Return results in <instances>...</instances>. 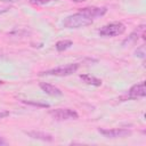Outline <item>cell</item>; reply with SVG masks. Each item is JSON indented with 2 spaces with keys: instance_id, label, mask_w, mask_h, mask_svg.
Here are the masks:
<instances>
[{
  "instance_id": "obj_14",
  "label": "cell",
  "mask_w": 146,
  "mask_h": 146,
  "mask_svg": "<svg viewBox=\"0 0 146 146\" xmlns=\"http://www.w3.org/2000/svg\"><path fill=\"white\" fill-rule=\"evenodd\" d=\"M51 1H58V0H30V2L33 5H46Z\"/></svg>"
},
{
  "instance_id": "obj_19",
  "label": "cell",
  "mask_w": 146,
  "mask_h": 146,
  "mask_svg": "<svg viewBox=\"0 0 146 146\" xmlns=\"http://www.w3.org/2000/svg\"><path fill=\"white\" fill-rule=\"evenodd\" d=\"M74 2H83V1H86V0H73Z\"/></svg>"
},
{
  "instance_id": "obj_17",
  "label": "cell",
  "mask_w": 146,
  "mask_h": 146,
  "mask_svg": "<svg viewBox=\"0 0 146 146\" xmlns=\"http://www.w3.org/2000/svg\"><path fill=\"white\" fill-rule=\"evenodd\" d=\"M3 145H7V141L2 137H0V146H3Z\"/></svg>"
},
{
  "instance_id": "obj_15",
  "label": "cell",
  "mask_w": 146,
  "mask_h": 146,
  "mask_svg": "<svg viewBox=\"0 0 146 146\" xmlns=\"http://www.w3.org/2000/svg\"><path fill=\"white\" fill-rule=\"evenodd\" d=\"M136 56L140 57V58H144L145 57V49H144V46L139 47L137 50H136Z\"/></svg>"
},
{
  "instance_id": "obj_16",
  "label": "cell",
  "mask_w": 146,
  "mask_h": 146,
  "mask_svg": "<svg viewBox=\"0 0 146 146\" xmlns=\"http://www.w3.org/2000/svg\"><path fill=\"white\" fill-rule=\"evenodd\" d=\"M7 116H9V112L8 111H0V120L1 119H5Z\"/></svg>"
},
{
  "instance_id": "obj_8",
  "label": "cell",
  "mask_w": 146,
  "mask_h": 146,
  "mask_svg": "<svg viewBox=\"0 0 146 146\" xmlns=\"http://www.w3.org/2000/svg\"><path fill=\"white\" fill-rule=\"evenodd\" d=\"M40 88L42 89L43 92H46L47 95L49 96H52V97H59L63 95V92L55 86L50 84V83H47V82H41L40 83Z\"/></svg>"
},
{
  "instance_id": "obj_18",
  "label": "cell",
  "mask_w": 146,
  "mask_h": 146,
  "mask_svg": "<svg viewBox=\"0 0 146 146\" xmlns=\"http://www.w3.org/2000/svg\"><path fill=\"white\" fill-rule=\"evenodd\" d=\"M0 1H3V2H14L16 0H0Z\"/></svg>"
},
{
  "instance_id": "obj_5",
  "label": "cell",
  "mask_w": 146,
  "mask_h": 146,
  "mask_svg": "<svg viewBox=\"0 0 146 146\" xmlns=\"http://www.w3.org/2000/svg\"><path fill=\"white\" fill-rule=\"evenodd\" d=\"M99 133H102L106 138H124L131 135V130L125 128H115V129H98Z\"/></svg>"
},
{
  "instance_id": "obj_3",
  "label": "cell",
  "mask_w": 146,
  "mask_h": 146,
  "mask_svg": "<svg viewBox=\"0 0 146 146\" xmlns=\"http://www.w3.org/2000/svg\"><path fill=\"white\" fill-rule=\"evenodd\" d=\"M79 68V64L74 63V64H67V65H63V66H58L48 71L42 72V75H56V76H66V75H71L74 72H76Z\"/></svg>"
},
{
  "instance_id": "obj_1",
  "label": "cell",
  "mask_w": 146,
  "mask_h": 146,
  "mask_svg": "<svg viewBox=\"0 0 146 146\" xmlns=\"http://www.w3.org/2000/svg\"><path fill=\"white\" fill-rule=\"evenodd\" d=\"M91 24H92V19L81 13H76L71 16H67L63 21V25L66 29H80V27L89 26Z\"/></svg>"
},
{
  "instance_id": "obj_7",
  "label": "cell",
  "mask_w": 146,
  "mask_h": 146,
  "mask_svg": "<svg viewBox=\"0 0 146 146\" xmlns=\"http://www.w3.org/2000/svg\"><path fill=\"white\" fill-rule=\"evenodd\" d=\"M146 91H145V82L140 81L139 83L132 86L128 92V98L130 99H137V98H143L145 97Z\"/></svg>"
},
{
  "instance_id": "obj_11",
  "label": "cell",
  "mask_w": 146,
  "mask_h": 146,
  "mask_svg": "<svg viewBox=\"0 0 146 146\" xmlns=\"http://www.w3.org/2000/svg\"><path fill=\"white\" fill-rule=\"evenodd\" d=\"M139 34H144V25L139 26V29H138L137 31H135L133 33H131V34H130V36H128V39H125V40L123 41V44H125L127 42H128V43H130V42H135V41H137V40H138Z\"/></svg>"
},
{
  "instance_id": "obj_4",
  "label": "cell",
  "mask_w": 146,
  "mask_h": 146,
  "mask_svg": "<svg viewBox=\"0 0 146 146\" xmlns=\"http://www.w3.org/2000/svg\"><path fill=\"white\" fill-rule=\"evenodd\" d=\"M49 114L58 121H64V120H76L79 117V114L71 108H56L49 111Z\"/></svg>"
},
{
  "instance_id": "obj_10",
  "label": "cell",
  "mask_w": 146,
  "mask_h": 146,
  "mask_svg": "<svg viewBox=\"0 0 146 146\" xmlns=\"http://www.w3.org/2000/svg\"><path fill=\"white\" fill-rule=\"evenodd\" d=\"M80 79L87 83V84H90V86H94V87H99L102 86V80L94 76V75H90V74H81L80 75Z\"/></svg>"
},
{
  "instance_id": "obj_6",
  "label": "cell",
  "mask_w": 146,
  "mask_h": 146,
  "mask_svg": "<svg viewBox=\"0 0 146 146\" xmlns=\"http://www.w3.org/2000/svg\"><path fill=\"white\" fill-rule=\"evenodd\" d=\"M107 11V8L106 7H84L82 8L79 13L86 15L87 17L89 18H96V17H100L103 15H105Z\"/></svg>"
},
{
  "instance_id": "obj_9",
  "label": "cell",
  "mask_w": 146,
  "mask_h": 146,
  "mask_svg": "<svg viewBox=\"0 0 146 146\" xmlns=\"http://www.w3.org/2000/svg\"><path fill=\"white\" fill-rule=\"evenodd\" d=\"M27 136H30L33 139H39V140H43V141H52L54 137L50 133H46V132H41V131H29L26 132Z\"/></svg>"
},
{
  "instance_id": "obj_13",
  "label": "cell",
  "mask_w": 146,
  "mask_h": 146,
  "mask_svg": "<svg viewBox=\"0 0 146 146\" xmlns=\"http://www.w3.org/2000/svg\"><path fill=\"white\" fill-rule=\"evenodd\" d=\"M23 103L29 104V105H33V106H38V107H49V105H48V104L39 103V102H26V100H23Z\"/></svg>"
},
{
  "instance_id": "obj_2",
  "label": "cell",
  "mask_w": 146,
  "mask_h": 146,
  "mask_svg": "<svg viewBox=\"0 0 146 146\" xmlns=\"http://www.w3.org/2000/svg\"><path fill=\"white\" fill-rule=\"evenodd\" d=\"M125 32V25L121 22H112L110 24L104 25L103 27H100V30L98 31L100 36H105V38H111V36H117L121 35Z\"/></svg>"
},
{
  "instance_id": "obj_12",
  "label": "cell",
  "mask_w": 146,
  "mask_h": 146,
  "mask_svg": "<svg viewBox=\"0 0 146 146\" xmlns=\"http://www.w3.org/2000/svg\"><path fill=\"white\" fill-rule=\"evenodd\" d=\"M73 44V42L71 40H60L56 43V50L57 51H64V50H67L68 48H71Z\"/></svg>"
},
{
  "instance_id": "obj_20",
  "label": "cell",
  "mask_w": 146,
  "mask_h": 146,
  "mask_svg": "<svg viewBox=\"0 0 146 146\" xmlns=\"http://www.w3.org/2000/svg\"><path fill=\"white\" fill-rule=\"evenodd\" d=\"M2 83H3V82H2V81H1V80H0V84H2Z\"/></svg>"
}]
</instances>
